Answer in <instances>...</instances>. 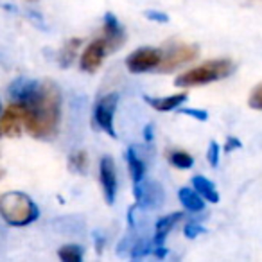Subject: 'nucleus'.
Masks as SVG:
<instances>
[{"label":"nucleus","instance_id":"nucleus-1","mask_svg":"<svg viewBox=\"0 0 262 262\" xmlns=\"http://www.w3.org/2000/svg\"><path fill=\"white\" fill-rule=\"evenodd\" d=\"M26 110V124L27 131L34 139L49 140L56 135L61 115V94L59 88L51 81L41 83L38 95L24 106Z\"/></svg>","mask_w":262,"mask_h":262},{"label":"nucleus","instance_id":"nucleus-2","mask_svg":"<svg viewBox=\"0 0 262 262\" xmlns=\"http://www.w3.org/2000/svg\"><path fill=\"white\" fill-rule=\"evenodd\" d=\"M0 215L9 226H27L40 217V208L27 194L13 190L0 198Z\"/></svg>","mask_w":262,"mask_h":262},{"label":"nucleus","instance_id":"nucleus-3","mask_svg":"<svg viewBox=\"0 0 262 262\" xmlns=\"http://www.w3.org/2000/svg\"><path fill=\"white\" fill-rule=\"evenodd\" d=\"M233 63L230 59H210L200 67H194L189 72L182 74L174 79V84L180 88H192L201 84L214 83V81L225 79L232 74Z\"/></svg>","mask_w":262,"mask_h":262},{"label":"nucleus","instance_id":"nucleus-4","mask_svg":"<svg viewBox=\"0 0 262 262\" xmlns=\"http://www.w3.org/2000/svg\"><path fill=\"white\" fill-rule=\"evenodd\" d=\"M117 102H119V95L117 94H106L95 104L94 119L97 122L99 129L108 133L112 139H117L115 127H113V115H115Z\"/></svg>","mask_w":262,"mask_h":262},{"label":"nucleus","instance_id":"nucleus-5","mask_svg":"<svg viewBox=\"0 0 262 262\" xmlns=\"http://www.w3.org/2000/svg\"><path fill=\"white\" fill-rule=\"evenodd\" d=\"M162 61V52L151 47L137 49L126 58V67L131 74H144L158 69Z\"/></svg>","mask_w":262,"mask_h":262},{"label":"nucleus","instance_id":"nucleus-6","mask_svg":"<svg viewBox=\"0 0 262 262\" xmlns=\"http://www.w3.org/2000/svg\"><path fill=\"white\" fill-rule=\"evenodd\" d=\"M198 58V47L194 45H174V47L167 49L162 52V61L158 65L160 72H172L178 67L185 65V63L192 61Z\"/></svg>","mask_w":262,"mask_h":262},{"label":"nucleus","instance_id":"nucleus-7","mask_svg":"<svg viewBox=\"0 0 262 262\" xmlns=\"http://www.w3.org/2000/svg\"><path fill=\"white\" fill-rule=\"evenodd\" d=\"M112 52V47L108 45V41L104 40V36L99 38V40H94L86 49H84L83 56H81L79 67L83 72L94 74L99 70V67L102 65V59Z\"/></svg>","mask_w":262,"mask_h":262},{"label":"nucleus","instance_id":"nucleus-8","mask_svg":"<svg viewBox=\"0 0 262 262\" xmlns=\"http://www.w3.org/2000/svg\"><path fill=\"white\" fill-rule=\"evenodd\" d=\"M133 192H135L137 207L147 208V210L158 208L165 200L164 189L157 182H147L144 185H140V183L139 185H133Z\"/></svg>","mask_w":262,"mask_h":262},{"label":"nucleus","instance_id":"nucleus-9","mask_svg":"<svg viewBox=\"0 0 262 262\" xmlns=\"http://www.w3.org/2000/svg\"><path fill=\"white\" fill-rule=\"evenodd\" d=\"M40 86L41 83L36 79H31V77H16L8 88V94H9V99L16 104H29L34 97L38 95L40 92Z\"/></svg>","mask_w":262,"mask_h":262},{"label":"nucleus","instance_id":"nucleus-10","mask_svg":"<svg viewBox=\"0 0 262 262\" xmlns=\"http://www.w3.org/2000/svg\"><path fill=\"white\" fill-rule=\"evenodd\" d=\"M99 176H101V185L102 194L108 205L115 203L117 198V171H115V162L112 157H102L101 165H99Z\"/></svg>","mask_w":262,"mask_h":262},{"label":"nucleus","instance_id":"nucleus-11","mask_svg":"<svg viewBox=\"0 0 262 262\" xmlns=\"http://www.w3.org/2000/svg\"><path fill=\"white\" fill-rule=\"evenodd\" d=\"M24 119H26V110L22 104H9L8 108L2 113V119H0V131L4 133L6 137H18L20 131L24 126Z\"/></svg>","mask_w":262,"mask_h":262},{"label":"nucleus","instance_id":"nucleus-12","mask_svg":"<svg viewBox=\"0 0 262 262\" xmlns=\"http://www.w3.org/2000/svg\"><path fill=\"white\" fill-rule=\"evenodd\" d=\"M102 31H104V40L108 41L112 51L119 49L124 43V40H126L122 26H120V22L117 20V16L113 13H106L104 15V27H102Z\"/></svg>","mask_w":262,"mask_h":262},{"label":"nucleus","instance_id":"nucleus-13","mask_svg":"<svg viewBox=\"0 0 262 262\" xmlns=\"http://www.w3.org/2000/svg\"><path fill=\"white\" fill-rule=\"evenodd\" d=\"M183 217H185L183 212H172V214H167L158 219L157 225H155V241H153L155 246L157 248L165 246V239H167L169 232H171L176 223H180Z\"/></svg>","mask_w":262,"mask_h":262},{"label":"nucleus","instance_id":"nucleus-14","mask_svg":"<svg viewBox=\"0 0 262 262\" xmlns=\"http://www.w3.org/2000/svg\"><path fill=\"white\" fill-rule=\"evenodd\" d=\"M189 95L187 94H174L169 95V97H149V95H144V101L151 106V108L158 110V112H171V110H176L180 104L187 101Z\"/></svg>","mask_w":262,"mask_h":262},{"label":"nucleus","instance_id":"nucleus-15","mask_svg":"<svg viewBox=\"0 0 262 262\" xmlns=\"http://www.w3.org/2000/svg\"><path fill=\"white\" fill-rule=\"evenodd\" d=\"M127 165H129V174L131 180H133V185H139L144 180V174H146V164L144 160L139 157V151H137V146H131L127 149Z\"/></svg>","mask_w":262,"mask_h":262},{"label":"nucleus","instance_id":"nucleus-16","mask_svg":"<svg viewBox=\"0 0 262 262\" xmlns=\"http://www.w3.org/2000/svg\"><path fill=\"white\" fill-rule=\"evenodd\" d=\"M178 200L183 207L189 212H201L205 208V200L201 198V194L196 189H189V187H183L178 192Z\"/></svg>","mask_w":262,"mask_h":262},{"label":"nucleus","instance_id":"nucleus-17","mask_svg":"<svg viewBox=\"0 0 262 262\" xmlns=\"http://www.w3.org/2000/svg\"><path fill=\"white\" fill-rule=\"evenodd\" d=\"M192 187L201 194V198H203V200L210 201V203H217V201H219L217 189H215L214 183H212L210 180L205 178V176H194V178H192Z\"/></svg>","mask_w":262,"mask_h":262},{"label":"nucleus","instance_id":"nucleus-18","mask_svg":"<svg viewBox=\"0 0 262 262\" xmlns=\"http://www.w3.org/2000/svg\"><path fill=\"white\" fill-rule=\"evenodd\" d=\"M83 43L81 38H74V40H69L65 45H63L61 52H59V61H61V67H70V63L74 61L77 54V49Z\"/></svg>","mask_w":262,"mask_h":262},{"label":"nucleus","instance_id":"nucleus-19","mask_svg":"<svg viewBox=\"0 0 262 262\" xmlns=\"http://www.w3.org/2000/svg\"><path fill=\"white\" fill-rule=\"evenodd\" d=\"M69 169L77 174H84L88 169V153L86 151H76L69 157Z\"/></svg>","mask_w":262,"mask_h":262},{"label":"nucleus","instance_id":"nucleus-20","mask_svg":"<svg viewBox=\"0 0 262 262\" xmlns=\"http://www.w3.org/2000/svg\"><path fill=\"white\" fill-rule=\"evenodd\" d=\"M167 158L171 162V165H174L178 169H190L194 165V158L187 151H169Z\"/></svg>","mask_w":262,"mask_h":262},{"label":"nucleus","instance_id":"nucleus-21","mask_svg":"<svg viewBox=\"0 0 262 262\" xmlns=\"http://www.w3.org/2000/svg\"><path fill=\"white\" fill-rule=\"evenodd\" d=\"M63 262H81L83 260V248L79 244H67L58 251Z\"/></svg>","mask_w":262,"mask_h":262},{"label":"nucleus","instance_id":"nucleus-22","mask_svg":"<svg viewBox=\"0 0 262 262\" xmlns=\"http://www.w3.org/2000/svg\"><path fill=\"white\" fill-rule=\"evenodd\" d=\"M153 248H155V243H151L149 239H139L137 243L131 244L129 257L131 258H142V257H146V255L153 253Z\"/></svg>","mask_w":262,"mask_h":262},{"label":"nucleus","instance_id":"nucleus-23","mask_svg":"<svg viewBox=\"0 0 262 262\" xmlns=\"http://www.w3.org/2000/svg\"><path fill=\"white\" fill-rule=\"evenodd\" d=\"M219 155H221V146H219L215 140H210V144H208V153H207V158H208V164H210V167H217Z\"/></svg>","mask_w":262,"mask_h":262},{"label":"nucleus","instance_id":"nucleus-24","mask_svg":"<svg viewBox=\"0 0 262 262\" xmlns=\"http://www.w3.org/2000/svg\"><path fill=\"white\" fill-rule=\"evenodd\" d=\"M248 104L253 110H262V83L253 88L250 99H248Z\"/></svg>","mask_w":262,"mask_h":262},{"label":"nucleus","instance_id":"nucleus-25","mask_svg":"<svg viewBox=\"0 0 262 262\" xmlns=\"http://www.w3.org/2000/svg\"><path fill=\"white\" fill-rule=\"evenodd\" d=\"M180 113H182V115H189V117H192V119L200 120V122H205V120H208V112H205V110H196V108H180Z\"/></svg>","mask_w":262,"mask_h":262},{"label":"nucleus","instance_id":"nucleus-26","mask_svg":"<svg viewBox=\"0 0 262 262\" xmlns=\"http://www.w3.org/2000/svg\"><path fill=\"white\" fill-rule=\"evenodd\" d=\"M205 232H207V230L201 225H198V223H189V225H185V228H183V233H185L187 239H196L198 235H201V233H205Z\"/></svg>","mask_w":262,"mask_h":262},{"label":"nucleus","instance_id":"nucleus-27","mask_svg":"<svg viewBox=\"0 0 262 262\" xmlns=\"http://www.w3.org/2000/svg\"><path fill=\"white\" fill-rule=\"evenodd\" d=\"M146 18L153 20V22H160V24H167L169 22V15L167 13H162V11H146Z\"/></svg>","mask_w":262,"mask_h":262},{"label":"nucleus","instance_id":"nucleus-28","mask_svg":"<svg viewBox=\"0 0 262 262\" xmlns=\"http://www.w3.org/2000/svg\"><path fill=\"white\" fill-rule=\"evenodd\" d=\"M239 147H243V144H241V140H237L235 137H232V139H228V140H226L225 151H226V153H230V151H233V149H239Z\"/></svg>","mask_w":262,"mask_h":262},{"label":"nucleus","instance_id":"nucleus-29","mask_svg":"<svg viewBox=\"0 0 262 262\" xmlns=\"http://www.w3.org/2000/svg\"><path fill=\"white\" fill-rule=\"evenodd\" d=\"M155 126L153 124H147L146 127H144V140H146L147 144H151L153 142V139H155Z\"/></svg>","mask_w":262,"mask_h":262},{"label":"nucleus","instance_id":"nucleus-30","mask_svg":"<svg viewBox=\"0 0 262 262\" xmlns=\"http://www.w3.org/2000/svg\"><path fill=\"white\" fill-rule=\"evenodd\" d=\"M0 115H2V102H0Z\"/></svg>","mask_w":262,"mask_h":262},{"label":"nucleus","instance_id":"nucleus-31","mask_svg":"<svg viewBox=\"0 0 262 262\" xmlns=\"http://www.w3.org/2000/svg\"><path fill=\"white\" fill-rule=\"evenodd\" d=\"M0 178H2V171H0Z\"/></svg>","mask_w":262,"mask_h":262},{"label":"nucleus","instance_id":"nucleus-32","mask_svg":"<svg viewBox=\"0 0 262 262\" xmlns=\"http://www.w3.org/2000/svg\"><path fill=\"white\" fill-rule=\"evenodd\" d=\"M0 133H2V131H0Z\"/></svg>","mask_w":262,"mask_h":262}]
</instances>
